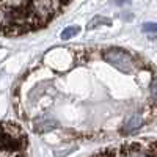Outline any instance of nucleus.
Instances as JSON below:
<instances>
[{
	"label": "nucleus",
	"mask_w": 157,
	"mask_h": 157,
	"mask_svg": "<svg viewBox=\"0 0 157 157\" xmlns=\"http://www.w3.org/2000/svg\"><path fill=\"white\" fill-rule=\"evenodd\" d=\"M78 32H80V29H78V27H69V29H66V30L61 33V38L63 39H69V38L75 36Z\"/></svg>",
	"instance_id": "4"
},
{
	"label": "nucleus",
	"mask_w": 157,
	"mask_h": 157,
	"mask_svg": "<svg viewBox=\"0 0 157 157\" xmlns=\"http://www.w3.org/2000/svg\"><path fill=\"white\" fill-rule=\"evenodd\" d=\"M93 157H155L154 140L146 141H127L109 149H104Z\"/></svg>",
	"instance_id": "3"
},
{
	"label": "nucleus",
	"mask_w": 157,
	"mask_h": 157,
	"mask_svg": "<svg viewBox=\"0 0 157 157\" xmlns=\"http://www.w3.org/2000/svg\"><path fill=\"white\" fill-rule=\"evenodd\" d=\"M29 135L13 121L0 123V157H30Z\"/></svg>",
	"instance_id": "2"
},
{
	"label": "nucleus",
	"mask_w": 157,
	"mask_h": 157,
	"mask_svg": "<svg viewBox=\"0 0 157 157\" xmlns=\"http://www.w3.org/2000/svg\"><path fill=\"white\" fill-rule=\"evenodd\" d=\"M143 30H145V32H152V33H154V32H155V25H154V24H146L145 27H143Z\"/></svg>",
	"instance_id": "5"
},
{
	"label": "nucleus",
	"mask_w": 157,
	"mask_h": 157,
	"mask_svg": "<svg viewBox=\"0 0 157 157\" xmlns=\"http://www.w3.org/2000/svg\"><path fill=\"white\" fill-rule=\"evenodd\" d=\"M71 0H0V35L22 36L41 30Z\"/></svg>",
	"instance_id": "1"
}]
</instances>
